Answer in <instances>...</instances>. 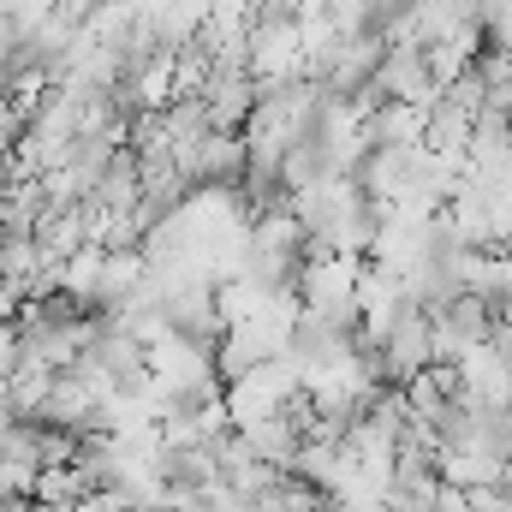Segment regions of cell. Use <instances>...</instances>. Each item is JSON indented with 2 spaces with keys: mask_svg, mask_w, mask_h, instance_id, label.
I'll use <instances>...</instances> for the list:
<instances>
[{
  "mask_svg": "<svg viewBox=\"0 0 512 512\" xmlns=\"http://www.w3.org/2000/svg\"><path fill=\"white\" fill-rule=\"evenodd\" d=\"M24 512H72V507H42V501H24Z\"/></svg>",
  "mask_w": 512,
  "mask_h": 512,
  "instance_id": "cell-1",
  "label": "cell"
}]
</instances>
